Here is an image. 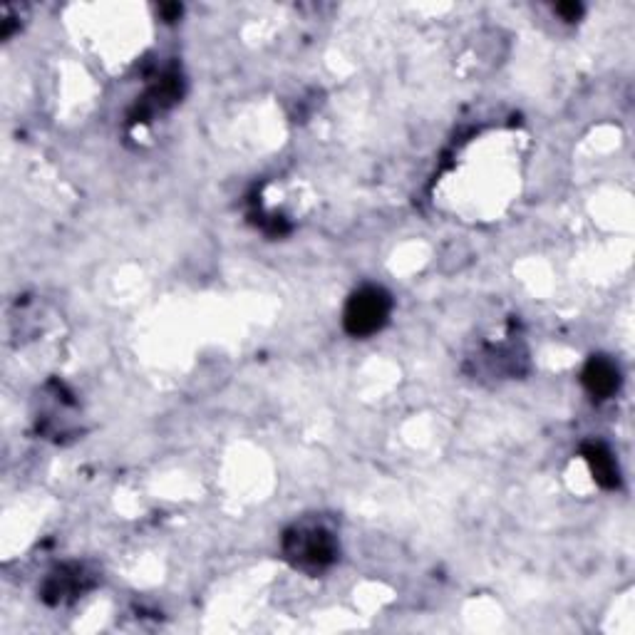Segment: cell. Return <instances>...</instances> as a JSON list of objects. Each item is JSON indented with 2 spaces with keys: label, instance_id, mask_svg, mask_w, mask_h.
<instances>
[{
  "label": "cell",
  "instance_id": "cell-3",
  "mask_svg": "<svg viewBox=\"0 0 635 635\" xmlns=\"http://www.w3.org/2000/svg\"><path fill=\"white\" fill-rule=\"evenodd\" d=\"M581 380L588 395H593L596 400H608L621 385V373L608 358H591L586 368H583Z\"/></svg>",
  "mask_w": 635,
  "mask_h": 635
},
{
  "label": "cell",
  "instance_id": "cell-2",
  "mask_svg": "<svg viewBox=\"0 0 635 635\" xmlns=\"http://www.w3.org/2000/svg\"><path fill=\"white\" fill-rule=\"evenodd\" d=\"M392 311L390 293L378 286H365L350 296L343 313V325L353 338H370L385 328Z\"/></svg>",
  "mask_w": 635,
  "mask_h": 635
},
{
  "label": "cell",
  "instance_id": "cell-4",
  "mask_svg": "<svg viewBox=\"0 0 635 635\" xmlns=\"http://www.w3.org/2000/svg\"><path fill=\"white\" fill-rule=\"evenodd\" d=\"M583 459H586L588 469L593 474V482L601 484L603 489H618L621 484V472H618L616 457L611 454V449L591 442V445L583 447Z\"/></svg>",
  "mask_w": 635,
  "mask_h": 635
},
{
  "label": "cell",
  "instance_id": "cell-1",
  "mask_svg": "<svg viewBox=\"0 0 635 635\" xmlns=\"http://www.w3.org/2000/svg\"><path fill=\"white\" fill-rule=\"evenodd\" d=\"M283 554L296 569L316 573L333 564L335 556H338V544L325 526L301 524L286 531Z\"/></svg>",
  "mask_w": 635,
  "mask_h": 635
},
{
  "label": "cell",
  "instance_id": "cell-5",
  "mask_svg": "<svg viewBox=\"0 0 635 635\" xmlns=\"http://www.w3.org/2000/svg\"><path fill=\"white\" fill-rule=\"evenodd\" d=\"M556 13H559L564 20H576L578 15L583 13V8L578 3H559L556 5Z\"/></svg>",
  "mask_w": 635,
  "mask_h": 635
}]
</instances>
